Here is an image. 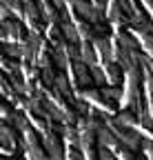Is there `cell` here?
Wrapping results in <instances>:
<instances>
[{"mask_svg":"<svg viewBox=\"0 0 153 160\" xmlns=\"http://www.w3.org/2000/svg\"><path fill=\"white\" fill-rule=\"evenodd\" d=\"M5 36H11V38H18L20 36V22H16V20H5Z\"/></svg>","mask_w":153,"mask_h":160,"instance_id":"1","label":"cell"}]
</instances>
